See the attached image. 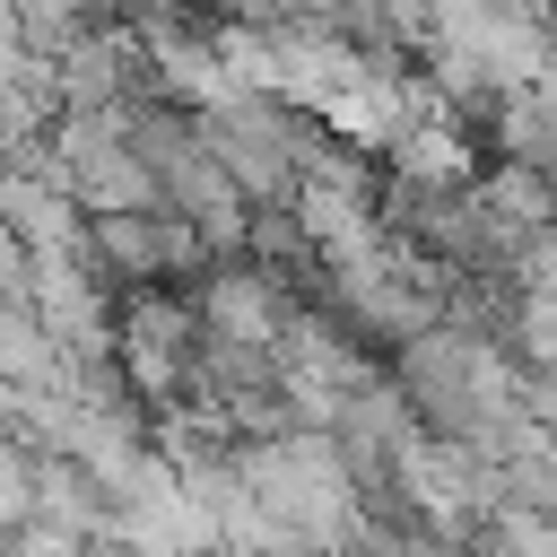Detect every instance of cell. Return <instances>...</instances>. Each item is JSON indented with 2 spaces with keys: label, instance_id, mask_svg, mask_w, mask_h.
Returning <instances> with one entry per match:
<instances>
[{
  "label": "cell",
  "instance_id": "obj_4",
  "mask_svg": "<svg viewBox=\"0 0 557 557\" xmlns=\"http://www.w3.org/2000/svg\"><path fill=\"white\" fill-rule=\"evenodd\" d=\"M52 374H61V357H52L44 322H35V305L0 296V392H44Z\"/></svg>",
  "mask_w": 557,
  "mask_h": 557
},
{
  "label": "cell",
  "instance_id": "obj_3",
  "mask_svg": "<svg viewBox=\"0 0 557 557\" xmlns=\"http://www.w3.org/2000/svg\"><path fill=\"white\" fill-rule=\"evenodd\" d=\"M487 139H496V165H522V174L557 183V87H513V96H496Z\"/></svg>",
  "mask_w": 557,
  "mask_h": 557
},
{
  "label": "cell",
  "instance_id": "obj_2",
  "mask_svg": "<svg viewBox=\"0 0 557 557\" xmlns=\"http://www.w3.org/2000/svg\"><path fill=\"white\" fill-rule=\"evenodd\" d=\"M191 313H200L209 339H244V348H278L287 322H296V305L278 296V278H261L252 261H218L191 287Z\"/></svg>",
  "mask_w": 557,
  "mask_h": 557
},
{
  "label": "cell",
  "instance_id": "obj_1",
  "mask_svg": "<svg viewBox=\"0 0 557 557\" xmlns=\"http://www.w3.org/2000/svg\"><path fill=\"white\" fill-rule=\"evenodd\" d=\"M200 122V148L226 165V183L244 191V209H296V131H305V104L287 96H252V87H226Z\"/></svg>",
  "mask_w": 557,
  "mask_h": 557
}]
</instances>
